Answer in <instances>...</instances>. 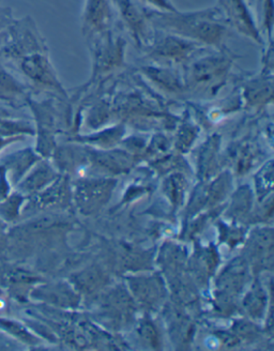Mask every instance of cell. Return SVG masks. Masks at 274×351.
Masks as SVG:
<instances>
[{
	"instance_id": "1",
	"label": "cell",
	"mask_w": 274,
	"mask_h": 351,
	"mask_svg": "<svg viewBox=\"0 0 274 351\" xmlns=\"http://www.w3.org/2000/svg\"><path fill=\"white\" fill-rule=\"evenodd\" d=\"M153 26L194 42L220 45L227 34V26L218 7L195 12L146 11Z\"/></svg>"
},
{
	"instance_id": "2",
	"label": "cell",
	"mask_w": 274,
	"mask_h": 351,
	"mask_svg": "<svg viewBox=\"0 0 274 351\" xmlns=\"http://www.w3.org/2000/svg\"><path fill=\"white\" fill-rule=\"evenodd\" d=\"M218 8L226 24L230 25L245 37L262 43L260 30L245 0H219Z\"/></svg>"
},
{
	"instance_id": "3",
	"label": "cell",
	"mask_w": 274,
	"mask_h": 351,
	"mask_svg": "<svg viewBox=\"0 0 274 351\" xmlns=\"http://www.w3.org/2000/svg\"><path fill=\"white\" fill-rule=\"evenodd\" d=\"M113 14L108 0H87L83 16V29L88 37L110 32Z\"/></svg>"
},
{
	"instance_id": "4",
	"label": "cell",
	"mask_w": 274,
	"mask_h": 351,
	"mask_svg": "<svg viewBox=\"0 0 274 351\" xmlns=\"http://www.w3.org/2000/svg\"><path fill=\"white\" fill-rule=\"evenodd\" d=\"M123 22L127 24L135 39L138 42L149 39V26L146 11L140 10L132 0H114Z\"/></svg>"
},
{
	"instance_id": "5",
	"label": "cell",
	"mask_w": 274,
	"mask_h": 351,
	"mask_svg": "<svg viewBox=\"0 0 274 351\" xmlns=\"http://www.w3.org/2000/svg\"><path fill=\"white\" fill-rule=\"evenodd\" d=\"M21 58L22 71L34 83L45 86H58L56 76L45 55L42 53H32Z\"/></svg>"
},
{
	"instance_id": "6",
	"label": "cell",
	"mask_w": 274,
	"mask_h": 351,
	"mask_svg": "<svg viewBox=\"0 0 274 351\" xmlns=\"http://www.w3.org/2000/svg\"><path fill=\"white\" fill-rule=\"evenodd\" d=\"M149 5L157 8L158 10L163 11V12H176L177 10L173 3L169 0H146Z\"/></svg>"
}]
</instances>
